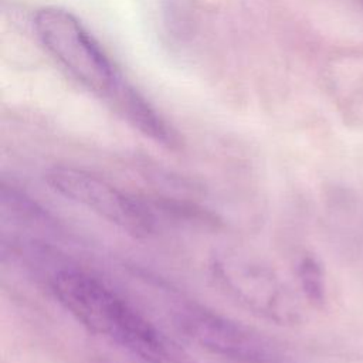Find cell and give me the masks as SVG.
<instances>
[{"mask_svg": "<svg viewBox=\"0 0 363 363\" xmlns=\"http://www.w3.org/2000/svg\"><path fill=\"white\" fill-rule=\"evenodd\" d=\"M54 299L79 325L146 363H180L176 345L98 277L62 268L50 278Z\"/></svg>", "mask_w": 363, "mask_h": 363, "instance_id": "cell-1", "label": "cell"}, {"mask_svg": "<svg viewBox=\"0 0 363 363\" xmlns=\"http://www.w3.org/2000/svg\"><path fill=\"white\" fill-rule=\"evenodd\" d=\"M34 30L41 45L85 89L108 101L139 132L149 135L162 116L116 69L99 43L69 11L60 7L40 9Z\"/></svg>", "mask_w": 363, "mask_h": 363, "instance_id": "cell-2", "label": "cell"}, {"mask_svg": "<svg viewBox=\"0 0 363 363\" xmlns=\"http://www.w3.org/2000/svg\"><path fill=\"white\" fill-rule=\"evenodd\" d=\"M208 271L218 291L252 315L282 326L302 320L298 298L264 259L238 248H223L210 257Z\"/></svg>", "mask_w": 363, "mask_h": 363, "instance_id": "cell-3", "label": "cell"}, {"mask_svg": "<svg viewBox=\"0 0 363 363\" xmlns=\"http://www.w3.org/2000/svg\"><path fill=\"white\" fill-rule=\"evenodd\" d=\"M51 190L95 213L109 224L133 237H147L156 225L153 210L108 180L84 169L52 166L45 172Z\"/></svg>", "mask_w": 363, "mask_h": 363, "instance_id": "cell-4", "label": "cell"}, {"mask_svg": "<svg viewBox=\"0 0 363 363\" xmlns=\"http://www.w3.org/2000/svg\"><path fill=\"white\" fill-rule=\"evenodd\" d=\"M174 325L201 349L235 363H282L279 349L258 330L199 303L182 305Z\"/></svg>", "mask_w": 363, "mask_h": 363, "instance_id": "cell-5", "label": "cell"}, {"mask_svg": "<svg viewBox=\"0 0 363 363\" xmlns=\"http://www.w3.org/2000/svg\"><path fill=\"white\" fill-rule=\"evenodd\" d=\"M0 194L3 216L9 214L13 220L33 227H47L50 224V214L37 201L27 196L18 186L3 180Z\"/></svg>", "mask_w": 363, "mask_h": 363, "instance_id": "cell-6", "label": "cell"}, {"mask_svg": "<svg viewBox=\"0 0 363 363\" xmlns=\"http://www.w3.org/2000/svg\"><path fill=\"white\" fill-rule=\"evenodd\" d=\"M296 277L305 299L313 306H323L326 302V278L320 261L315 255H303L296 265Z\"/></svg>", "mask_w": 363, "mask_h": 363, "instance_id": "cell-7", "label": "cell"}]
</instances>
